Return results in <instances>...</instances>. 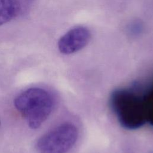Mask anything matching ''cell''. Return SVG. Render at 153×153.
<instances>
[{"label":"cell","instance_id":"obj_4","mask_svg":"<svg viewBox=\"0 0 153 153\" xmlns=\"http://www.w3.org/2000/svg\"><path fill=\"white\" fill-rule=\"evenodd\" d=\"M91 38V33L84 26H76L66 32L58 41L59 51L64 54L75 53L84 48Z\"/></svg>","mask_w":153,"mask_h":153},{"label":"cell","instance_id":"obj_3","mask_svg":"<svg viewBox=\"0 0 153 153\" xmlns=\"http://www.w3.org/2000/svg\"><path fill=\"white\" fill-rule=\"evenodd\" d=\"M78 137L77 127L70 123L59 124L40 137L36 148L40 153H67Z\"/></svg>","mask_w":153,"mask_h":153},{"label":"cell","instance_id":"obj_5","mask_svg":"<svg viewBox=\"0 0 153 153\" xmlns=\"http://www.w3.org/2000/svg\"><path fill=\"white\" fill-rule=\"evenodd\" d=\"M20 8L19 0H0V26L17 16Z\"/></svg>","mask_w":153,"mask_h":153},{"label":"cell","instance_id":"obj_1","mask_svg":"<svg viewBox=\"0 0 153 153\" xmlns=\"http://www.w3.org/2000/svg\"><path fill=\"white\" fill-rule=\"evenodd\" d=\"M110 105L120 124L129 130L137 129L147 121L143 95L134 90L119 88L111 95Z\"/></svg>","mask_w":153,"mask_h":153},{"label":"cell","instance_id":"obj_2","mask_svg":"<svg viewBox=\"0 0 153 153\" xmlns=\"http://www.w3.org/2000/svg\"><path fill=\"white\" fill-rule=\"evenodd\" d=\"M52 95L38 87L30 88L19 94L14 101L16 109L31 128H38L48 118L54 107Z\"/></svg>","mask_w":153,"mask_h":153}]
</instances>
